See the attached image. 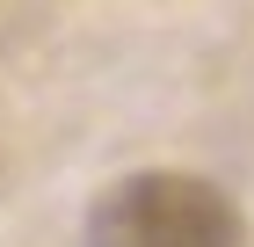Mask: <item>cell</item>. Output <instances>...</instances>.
I'll list each match as a JSON object with an SVG mask.
<instances>
[{"mask_svg": "<svg viewBox=\"0 0 254 247\" xmlns=\"http://www.w3.org/2000/svg\"><path fill=\"white\" fill-rule=\"evenodd\" d=\"M87 247H247V211L211 174L138 167L95 196Z\"/></svg>", "mask_w": 254, "mask_h": 247, "instance_id": "1", "label": "cell"}]
</instances>
